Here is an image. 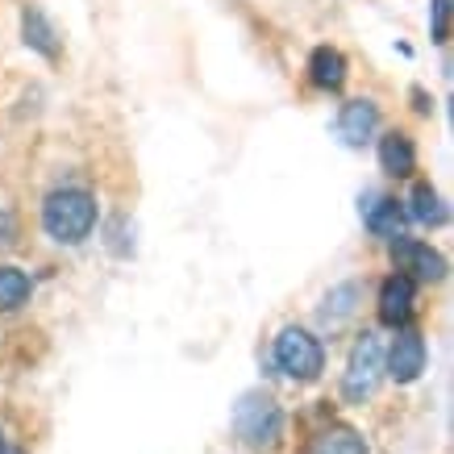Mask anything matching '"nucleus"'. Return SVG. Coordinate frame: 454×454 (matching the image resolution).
I'll use <instances>...</instances> for the list:
<instances>
[{"mask_svg":"<svg viewBox=\"0 0 454 454\" xmlns=\"http://www.w3.org/2000/svg\"><path fill=\"white\" fill-rule=\"evenodd\" d=\"M97 217V196L88 188H55L42 205V230L55 238L59 247H80L83 238H92Z\"/></svg>","mask_w":454,"mask_h":454,"instance_id":"obj_1","label":"nucleus"},{"mask_svg":"<svg viewBox=\"0 0 454 454\" xmlns=\"http://www.w3.org/2000/svg\"><path fill=\"white\" fill-rule=\"evenodd\" d=\"M234 429L250 450H276L284 438V409L271 392H242L234 404Z\"/></svg>","mask_w":454,"mask_h":454,"instance_id":"obj_2","label":"nucleus"},{"mask_svg":"<svg viewBox=\"0 0 454 454\" xmlns=\"http://www.w3.org/2000/svg\"><path fill=\"white\" fill-rule=\"evenodd\" d=\"M271 355H276L279 372L288 375V380H296V384H313L317 375L325 372V346L317 342L309 330H301V325L279 330Z\"/></svg>","mask_w":454,"mask_h":454,"instance_id":"obj_3","label":"nucleus"},{"mask_svg":"<svg viewBox=\"0 0 454 454\" xmlns=\"http://www.w3.org/2000/svg\"><path fill=\"white\" fill-rule=\"evenodd\" d=\"M384 380V355H380V338L375 333H363L350 350V363H346L342 375V396L350 404H363V400L375 396V387Z\"/></svg>","mask_w":454,"mask_h":454,"instance_id":"obj_4","label":"nucleus"},{"mask_svg":"<svg viewBox=\"0 0 454 454\" xmlns=\"http://www.w3.org/2000/svg\"><path fill=\"white\" fill-rule=\"evenodd\" d=\"M396 276H404L409 284H438L446 276V259L429 242L417 238H400L396 242Z\"/></svg>","mask_w":454,"mask_h":454,"instance_id":"obj_5","label":"nucleus"},{"mask_svg":"<svg viewBox=\"0 0 454 454\" xmlns=\"http://www.w3.org/2000/svg\"><path fill=\"white\" fill-rule=\"evenodd\" d=\"M426 372V338L417 330H400L392 350H387V375L396 384H413Z\"/></svg>","mask_w":454,"mask_h":454,"instance_id":"obj_6","label":"nucleus"},{"mask_svg":"<svg viewBox=\"0 0 454 454\" xmlns=\"http://www.w3.org/2000/svg\"><path fill=\"white\" fill-rule=\"evenodd\" d=\"M375 129H380V105L367 97L358 100H346L342 113H338V134L346 138V146H367L375 138Z\"/></svg>","mask_w":454,"mask_h":454,"instance_id":"obj_7","label":"nucleus"},{"mask_svg":"<svg viewBox=\"0 0 454 454\" xmlns=\"http://www.w3.org/2000/svg\"><path fill=\"white\" fill-rule=\"evenodd\" d=\"M417 304V284H409L404 276H387L380 288V321L392 330H404Z\"/></svg>","mask_w":454,"mask_h":454,"instance_id":"obj_8","label":"nucleus"},{"mask_svg":"<svg viewBox=\"0 0 454 454\" xmlns=\"http://www.w3.org/2000/svg\"><path fill=\"white\" fill-rule=\"evenodd\" d=\"M363 225H367L375 238H384V242L396 247L400 238H404L409 217H404V205H400V200H392V196H372V205H363Z\"/></svg>","mask_w":454,"mask_h":454,"instance_id":"obj_9","label":"nucleus"},{"mask_svg":"<svg viewBox=\"0 0 454 454\" xmlns=\"http://www.w3.org/2000/svg\"><path fill=\"white\" fill-rule=\"evenodd\" d=\"M346 75H350V63H346V55L338 46H317L313 55H309V80H313L317 88L338 92L346 83Z\"/></svg>","mask_w":454,"mask_h":454,"instance_id":"obj_10","label":"nucleus"},{"mask_svg":"<svg viewBox=\"0 0 454 454\" xmlns=\"http://www.w3.org/2000/svg\"><path fill=\"white\" fill-rule=\"evenodd\" d=\"M380 167H384L387 176L396 179H409L417 171V146L409 134H400V129H392V134H384L380 138Z\"/></svg>","mask_w":454,"mask_h":454,"instance_id":"obj_11","label":"nucleus"},{"mask_svg":"<svg viewBox=\"0 0 454 454\" xmlns=\"http://www.w3.org/2000/svg\"><path fill=\"white\" fill-rule=\"evenodd\" d=\"M21 34H26V46L29 51H38L42 59H59V29L46 21V13L42 9H26L21 13Z\"/></svg>","mask_w":454,"mask_h":454,"instance_id":"obj_12","label":"nucleus"},{"mask_svg":"<svg viewBox=\"0 0 454 454\" xmlns=\"http://www.w3.org/2000/svg\"><path fill=\"white\" fill-rule=\"evenodd\" d=\"M404 217L409 221H421V225H442L446 221V205H442V196L434 192V184L426 179H417L413 188H409V200H404Z\"/></svg>","mask_w":454,"mask_h":454,"instance_id":"obj_13","label":"nucleus"},{"mask_svg":"<svg viewBox=\"0 0 454 454\" xmlns=\"http://www.w3.org/2000/svg\"><path fill=\"white\" fill-rule=\"evenodd\" d=\"M309 454H367V438L350 426H330L325 434H317Z\"/></svg>","mask_w":454,"mask_h":454,"instance_id":"obj_14","label":"nucleus"},{"mask_svg":"<svg viewBox=\"0 0 454 454\" xmlns=\"http://www.w3.org/2000/svg\"><path fill=\"white\" fill-rule=\"evenodd\" d=\"M29 296H34V279L21 267H0V313L26 309Z\"/></svg>","mask_w":454,"mask_h":454,"instance_id":"obj_15","label":"nucleus"},{"mask_svg":"<svg viewBox=\"0 0 454 454\" xmlns=\"http://www.w3.org/2000/svg\"><path fill=\"white\" fill-rule=\"evenodd\" d=\"M355 296H358V284H342V288H333L330 296H325V309H321V321H325L330 330H333V325H342L346 317L355 313V304H350V301H355Z\"/></svg>","mask_w":454,"mask_h":454,"instance_id":"obj_16","label":"nucleus"},{"mask_svg":"<svg viewBox=\"0 0 454 454\" xmlns=\"http://www.w3.org/2000/svg\"><path fill=\"white\" fill-rule=\"evenodd\" d=\"M429 38L446 46V38H450V0H434L429 4Z\"/></svg>","mask_w":454,"mask_h":454,"instance_id":"obj_17","label":"nucleus"},{"mask_svg":"<svg viewBox=\"0 0 454 454\" xmlns=\"http://www.w3.org/2000/svg\"><path fill=\"white\" fill-rule=\"evenodd\" d=\"M13 217H9V213H4V208H0V250L4 247H13Z\"/></svg>","mask_w":454,"mask_h":454,"instance_id":"obj_18","label":"nucleus"},{"mask_svg":"<svg viewBox=\"0 0 454 454\" xmlns=\"http://www.w3.org/2000/svg\"><path fill=\"white\" fill-rule=\"evenodd\" d=\"M0 454H21V450H17V446H13V442L4 438V429H0Z\"/></svg>","mask_w":454,"mask_h":454,"instance_id":"obj_19","label":"nucleus"}]
</instances>
